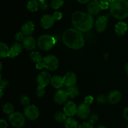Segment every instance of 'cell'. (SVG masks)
I'll list each match as a JSON object with an SVG mask.
<instances>
[{
  "label": "cell",
  "instance_id": "obj_15",
  "mask_svg": "<svg viewBox=\"0 0 128 128\" xmlns=\"http://www.w3.org/2000/svg\"><path fill=\"white\" fill-rule=\"evenodd\" d=\"M54 21L55 20L54 19L52 15L51 16L50 15H45L41 18L40 24L43 28L49 29L53 26Z\"/></svg>",
  "mask_w": 128,
  "mask_h": 128
},
{
  "label": "cell",
  "instance_id": "obj_43",
  "mask_svg": "<svg viewBox=\"0 0 128 128\" xmlns=\"http://www.w3.org/2000/svg\"><path fill=\"white\" fill-rule=\"evenodd\" d=\"M77 1L81 4H86L88 3H90L91 0H77Z\"/></svg>",
  "mask_w": 128,
  "mask_h": 128
},
{
  "label": "cell",
  "instance_id": "obj_49",
  "mask_svg": "<svg viewBox=\"0 0 128 128\" xmlns=\"http://www.w3.org/2000/svg\"><path fill=\"white\" fill-rule=\"evenodd\" d=\"M126 128H128V125H127V127H126Z\"/></svg>",
  "mask_w": 128,
  "mask_h": 128
},
{
  "label": "cell",
  "instance_id": "obj_44",
  "mask_svg": "<svg viewBox=\"0 0 128 128\" xmlns=\"http://www.w3.org/2000/svg\"><path fill=\"white\" fill-rule=\"evenodd\" d=\"M125 70H126V72H127L128 75V63H126V66H125Z\"/></svg>",
  "mask_w": 128,
  "mask_h": 128
},
{
  "label": "cell",
  "instance_id": "obj_31",
  "mask_svg": "<svg viewBox=\"0 0 128 128\" xmlns=\"http://www.w3.org/2000/svg\"><path fill=\"white\" fill-rule=\"evenodd\" d=\"M98 119H99L98 115L95 114V113L91 114V115H90V117H89V122H90L91 124H92V125H94L95 123L97 122Z\"/></svg>",
  "mask_w": 128,
  "mask_h": 128
},
{
  "label": "cell",
  "instance_id": "obj_20",
  "mask_svg": "<svg viewBox=\"0 0 128 128\" xmlns=\"http://www.w3.org/2000/svg\"><path fill=\"white\" fill-rule=\"evenodd\" d=\"M128 30V25L124 21H120L115 25V32L118 36H123Z\"/></svg>",
  "mask_w": 128,
  "mask_h": 128
},
{
  "label": "cell",
  "instance_id": "obj_22",
  "mask_svg": "<svg viewBox=\"0 0 128 128\" xmlns=\"http://www.w3.org/2000/svg\"><path fill=\"white\" fill-rule=\"evenodd\" d=\"M10 48L5 43L1 41L0 43V56L1 58L8 57L10 55Z\"/></svg>",
  "mask_w": 128,
  "mask_h": 128
},
{
  "label": "cell",
  "instance_id": "obj_8",
  "mask_svg": "<svg viewBox=\"0 0 128 128\" xmlns=\"http://www.w3.org/2000/svg\"><path fill=\"white\" fill-rule=\"evenodd\" d=\"M51 75L46 71H42L38 74L36 79L38 86L44 87L47 86L51 82Z\"/></svg>",
  "mask_w": 128,
  "mask_h": 128
},
{
  "label": "cell",
  "instance_id": "obj_18",
  "mask_svg": "<svg viewBox=\"0 0 128 128\" xmlns=\"http://www.w3.org/2000/svg\"><path fill=\"white\" fill-rule=\"evenodd\" d=\"M22 51V46L18 42H16L11 45L10 48V52L8 57L14 58L20 55Z\"/></svg>",
  "mask_w": 128,
  "mask_h": 128
},
{
  "label": "cell",
  "instance_id": "obj_40",
  "mask_svg": "<svg viewBox=\"0 0 128 128\" xmlns=\"http://www.w3.org/2000/svg\"><path fill=\"white\" fill-rule=\"evenodd\" d=\"M100 5V6H101V10H107L110 6V3H109L107 1H104V0L103 1H102Z\"/></svg>",
  "mask_w": 128,
  "mask_h": 128
},
{
  "label": "cell",
  "instance_id": "obj_38",
  "mask_svg": "<svg viewBox=\"0 0 128 128\" xmlns=\"http://www.w3.org/2000/svg\"><path fill=\"white\" fill-rule=\"evenodd\" d=\"M106 100H108V99H106V96L104 95H100L97 97V101L98 102L100 103V104H104L106 102Z\"/></svg>",
  "mask_w": 128,
  "mask_h": 128
},
{
  "label": "cell",
  "instance_id": "obj_37",
  "mask_svg": "<svg viewBox=\"0 0 128 128\" xmlns=\"http://www.w3.org/2000/svg\"><path fill=\"white\" fill-rule=\"evenodd\" d=\"M93 100H94L93 97L91 96V95H87V96L84 98V102L85 104L90 105L93 102Z\"/></svg>",
  "mask_w": 128,
  "mask_h": 128
},
{
  "label": "cell",
  "instance_id": "obj_41",
  "mask_svg": "<svg viewBox=\"0 0 128 128\" xmlns=\"http://www.w3.org/2000/svg\"><path fill=\"white\" fill-rule=\"evenodd\" d=\"M8 124L4 119H1L0 120V128H8Z\"/></svg>",
  "mask_w": 128,
  "mask_h": 128
},
{
  "label": "cell",
  "instance_id": "obj_13",
  "mask_svg": "<svg viewBox=\"0 0 128 128\" xmlns=\"http://www.w3.org/2000/svg\"><path fill=\"white\" fill-rule=\"evenodd\" d=\"M22 43L23 47L29 51H32L34 50L37 45L36 40L32 36H26L24 38Z\"/></svg>",
  "mask_w": 128,
  "mask_h": 128
},
{
  "label": "cell",
  "instance_id": "obj_47",
  "mask_svg": "<svg viewBox=\"0 0 128 128\" xmlns=\"http://www.w3.org/2000/svg\"><path fill=\"white\" fill-rule=\"evenodd\" d=\"M96 128H107L106 127H105L104 125H100V126L97 127Z\"/></svg>",
  "mask_w": 128,
  "mask_h": 128
},
{
  "label": "cell",
  "instance_id": "obj_46",
  "mask_svg": "<svg viewBox=\"0 0 128 128\" xmlns=\"http://www.w3.org/2000/svg\"><path fill=\"white\" fill-rule=\"evenodd\" d=\"M104 1H107V2H108L109 3H112V2H113L114 1V0H104Z\"/></svg>",
  "mask_w": 128,
  "mask_h": 128
},
{
  "label": "cell",
  "instance_id": "obj_16",
  "mask_svg": "<svg viewBox=\"0 0 128 128\" xmlns=\"http://www.w3.org/2000/svg\"><path fill=\"white\" fill-rule=\"evenodd\" d=\"M87 10L88 13H90V15L92 16H96L101 12V8L100 3L94 1H90L88 5Z\"/></svg>",
  "mask_w": 128,
  "mask_h": 128
},
{
  "label": "cell",
  "instance_id": "obj_27",
  "mask_svg": "<svg viewBox=\"0 0 128 128\" xmlns=\"http://www.w3.org/2000/svg\"><path fill=\"white\" fill-rule=\"evenodd\" d=\"M67 117V115L64 112H62L60 111L56 112L54 115V118L55 120H56L57 122H60L65 121L68 119Z\"/></svg>",
  "mask_w": 128,
  "mask_h": 128
},
{
  "label": "cell",
  "instance_id": "obj_32",
  "mask_svg": "<svg viewBox=\"0 0 128 128\" xmlns=\"http://www.w3.org/2000/svg\"><path fill=\"white\" fill-rule=\"evenodd\" d=\"M44 94H45L44 88L38 86L37 90H36V95H37L38 97L39 98L42 97L44 95Z\"/></svg>",
  "mask_w": 128,
  "mask_h": 128
},
{
  "label": "cell",
  "instance_id": "obj_2",
  "mask_svg": "<svg viewBox=\"0 0 128 128\" xmlns=\"http://www.w3.org/2000/svg\"><path fill=\"white\" fill-rule=\"evenodd\" d=\"M64 44L71 49L78 50L84 45V39L82 32L75 28H70L64 31L62 35Z\"/></svg>",
  "mask_w": 128,
  "mask_h": 128
},
{
  "label": "cell",
  "instance_id": "obj_36",
  "mask_svg": "<svg viewBox=\"0 0 128 128\" xmlns=\"http://www.w3.org/2000/svg\"><path fill=\"white\" fill-rule=\"evenodd\" d=\"M40 8L43 11H46L49 8V4L46 1L40 3Z\"/></svg>",
  "mask_w": 128,
  "mask_h": 128
},
{
  "label": "cell",
  "instance_id": "obj_25",
  "mask_svg": "<svg viewBox=\"0 0 128 128\" xmlns=\"http://www.w3.org/2000/svg\"><path fill=\"white\" fill-rule=\"evenodd\" d=\"M30 56L31 60L33 62L36 63H38L41 62L42 61V60H43V58L42 57L40 53L36 51H31L30 54Z\"/></svg>",
  "mask_w": 128,
  "mask_h": 128
},
{
  "label": "cell",
  "instance_id": "obj_23",
  "mask_svg": "<svg viewBox=\"0 0 128 128\" xmlns=\"http://www.w3.org/2000/svg\"><path fill=\"white\" fill-rule=\"evenodd\" d=\"M40 7V2L37 0H30L27 3V9L31 12H36Z\"/></svg>",
  "mask_w": 128,
  "mask_h": 128
},
{
  "label": "cell",
  "instance_id": "obj_30",
  "mask_svg": "<svg viewBox=\"0 0 128 128\" xmlns=\"http://www.w3.org/2000/svg\"><path fill=\"white\" fill-rule=\"evenodd\" d=\"M20 102L21 103V104L25 106H27V105H30V99L27 95H21V97H20Z\"/></svg>",
  "mask_w": 128,
  "mask_h": 128
},
{
  "label": "cell",
  "instance_id": "obj_21",
  "mask_svg": "<svg viewBox=\"0 0 128 128\" xmlns=\"http://www.w3.org/2000/svg\"><path fill=\"white\" fill-rule=\"evenodd\" d=\"M50 83L53 87L56 89H60L64 85L63 78L59 75H54L51 77Z\"/></svg>",
  "mask_w": 128,
  "mask_h": 128
},
{
  "label": "cell",
  "instance_id": "obj_39",
  "mask_svg": "<svg viewBox=\"0 0 128 128\" xmlns=\"http://www.w3.org/2000/svg\"><path fill=\"white\" fill-rule=\"evenodd\" d=\"M52 16H53L54 19L55 20H60L62 17V13H61L60 11H55L54 13L52 15Z\"/></svg>",
  "mask_w": 128,
  "mask_h": 128
},
{
  "label": "cell",
  "instance_id": "obj_19",
  "mask_svg": "<svg viewBox=\"0 0 128 128\" xmlns=\"http://www.w3.org/2000/svg\"><path fill=\"white\" fill-rule=\"evenodd\" d=\"M34 31V25L32 21H28L25 23L21 27V31L25 36H31Z\"/></svg>",
  "mask_w": 128,
  "mask_h": 128
},
{
  "label": "cell",
  "instance_id": "obj_28",
  "mask_svg": "<svg viewBox=\"0 0 128 128\" xmlns=\"http://www.w3.org/2000/svg\"><path fill=\"white\" fill-rule=\"evenodd\" d=\"M2 110L4 114L10 115L14 112V106L10 102H6L2 106Z\"/></svg>",
  "mask_w": 128,
  "mask_h": 128
},
{
  "label": "cell",
  "instance_id": "obj_6",
  "mask_svg": "<svg viewBox=\"0 0 128 128\" xmlns=\"http://www.w3.org/2000/svg\"><path fill=\"white\" fill-rule=\"evenodd\" d=\"M26 117L19 112H14L9 115V121L11 125L16 128H20L24 126L26 123Z\"/></svg>",
  "mask_w": 128,
  "mask_h": 128
},
{
  "label": "cell",
  "instance_id": "obj_35",
  "mask_svg": "<svg viewBox=\"0 0 128 128\" xmlns=\"http://www.w3.org/2000/svg\"><path fill=\"white\" fill-rule=\"evenodd\" d=\"M8 81L6 79H2L1 78V82H0V90H3L8 85Z\"/></svg>",
  "mask_w": 128,
  "mask_h": 128
},
{
  "label": "cell",
  "instance_id": "obj_26",
  "mask_svg": "<svg viewBox=\"0 0 128 128\" xmlns=\"http://www.w3.org/2000/svg\"><path fill=\"white\" fill-rule=\"evenodd\" d=\"M66 90L67 91L69 97L71 98L76 97L79 95V93H80L78 89L75 85L74 86L70 87H67V89Z\"/></svg>",
  "mask_w": 128,
  "mask_h": 128
},
{
  "label": "cell",
  "instance_id": "obj_42",
  "mask_svg": "<svg viewBox=\"0 0 128 128\" xmlns=\"http://www.w3.org/2000/svg\"><path fill=\"white\" fill-rule=\"evenodd\" d=\"M123 116L126 120H128V106L126 107L125 108L124 110Z\"/></svg>",
  "mask_w": 128,
  "mask_h": 128
},
{
  "label": "cell",
  "instance_id": "obj_12",
  "mask_svg": "<svg viewBox=\"0 0 128 128\" xmlns=\"http://www.w3.org/2000/svg\"><path fill=\"white\" fill-rule=\"evenodd\" d=\"M64 85L66 87L74 86L77 82V77L74 72H68L63 77Z\"/></svg>",
  "mask_w": 128,
  "mask_h": 128
},
{
  "label": "cell",
  "instance_id": "obj_29",
  "mask_svg": "<svg viewBox=\"0 0 128 128\" xmlns=\"http://www.w3.org/2000/svg\"><path fill=\"white\" fill-rule=\"evenodd\" d=\"M64 0H51V6L54 10H58L63 5Z\"/></svg>",
  "mask_w": 128,
  "mask_h": 128
},
{
  "label": "cell",
  "instance_id": "obj_11",
  "mask_svg": "<svg viewBox=\"0 0 128 128\" xmlns=\"http://www.w3.org/2000/svg\"><path fill=\"white\" fill-rule=\"evenodd\" d=\"M78 107L72 101L68 102L63 107V112L68 117H72L77 113Z\"/></svg>",
  "mask_w": 128,
  "mask_h": 128
},
{
  "label": "cell",
  "instance_id": "obj_10",
  "mask_svg": "<svg viewBox=\"0 0 128 128\" xmlns=\"http://www.w3.org/2000/svg\"><path fill=\"white\" fill-rule=\"evenodd\" d=\"M108 20L105 16H100L96 19L95 22V28L99 33H102L107 27Z\"/></svg>",
  "mask_w": 128,
  "mask_h": 128
},
{
  "label": "cell",
  "instance_id": "obj_7",
  "mask_svg": "<svg viewBox=\"0 0 128 128\" xmlns=\"http://www.w3.org/2000/svg\"><path fill=\"white\" fill-rule=\"evenodd\" d=\"M24 115L30 120H34L40 116V110L34 105H28L24 109Z\"/></svg>",
  "mask_w": 128,
  "mask_h": 128
},
{
  "label": "cell",
  "instance_id": "obj_34",
  "mask_svg": "<svg viewBox=\"0 0 128 128\" xmlns=\"http://www.w3.org/2000/svg\"><path fill=\"white\" fill-rule=\"evenodd\" d=\"M79 128H94L93 125L90 122H83L79 125Z\"/></svg>",
  "mask_w": 128,
  "mask_h": 128
},
{
  "label": "cell",
  "instance_id": "obj_45",
  "mask_svg": "<svg viewBox=\"0 0 128 128\" xmlns=\"http://www.w3.org/2000/svg\"><path fill=\"white\" fill-rule=\"evenodd\" d=\"M93 1H96V2H97V3H101V2H102V1H103L104 0H93Z\"/></svg>",
  "mask_w": 128,
  "mask_h": 128
},
{
  "label": "cell",
  "instance_id": "obj_4",
  "mask_svg": "<svg viewBox=\"0 0 128 128\" xmlns=\"http://www.w3.org/2000/svg\"><path fill=\"white\" fill-rule=\"evenodd\" d=\"M59 67V60L56 56L53 55H48L43 58L41 62L36 63V67L38 69H41L45 67L50 71L57 70Z\"/></svg>",
  "mask_w": 128,
  "mask_h": 128
},
{
  "label": "cell",
  "instance_id": "obj_3",
  "mask_svg": "<svg viewBox=\"0 0 128 128\" xmlns=\"http://www.w3.org/2000/svg\"><path fill=\"white\" fill-rule=\"evenodd\" d=\"M110 13L118 20H123L128 16V1L127 0H114L110 4Z\"/></svg>",
  "mask_w": 128,
  "mask_h": 128
},
{
  "label": "cell",
  "instance_id": "obj_9",
  "mask_svg": "<svg viewBox=\"0 0 128 128\" xmlns=\"http://www.w3.org/2000/svg\"><path fill=\"white\" fill-rule=\"evenodd\" d=\"M90 114H91V110H90V105L85 104L84 102L81 104L78 107L76 114L80 119H88L90 117Z\"/></svg>",
  "mask_w": 128,
  "mask_h": 128
},
{
  "label": "cell",
  "instance_id": "obj_17",
  "mask_svg": "<svg viewBox=\"0 0 128 128\" xmlns=\"http://www.w3.org/2000/svg\"><path fill=\"white\" fill-rule=\"evenodd\" d=\"M108 101L111 104H116L121 100V94L118 90H112L108 96Z\"/></svg>",
  "mask_w": 128,
  "mask_h": 128
},
{
  "label": "cell",
  "instance_id": "obj_48",
  "mask_svg": "<svg viewBox=\"0 0 128 128\" xmlns=\"http://www.w3.org/2000/svg\"><path fill=\"white\" fill-rule=\"evenodd\" d=\"M37 1H39V2H40V3H41V2H42V1H46V0H37Z\"/></svg>",
  "mask_w": 128,
  "mask_h": 128
},
{
  "label": "cell",
  "instance_id": "obj_5",
  "mask_svg": "<svg viewBox=\"0 0 128 128\" xmlns=\"http://www.w3.org/2000/svg\"><path fill=\"white\" fill-rule=\"evenodd\" d=\"M56 40L52 36L50 35H42L38 38L37 45L41 50L49 51L55 46Z\"/></svg>",
  "mask_w": 128,
  "mask_h": 128
},
{
  "label": "cell",
  "instance_id": "obj_14",
  "mask_svg": "<svg viewBox=\"0 0 128 128\" xmlns=\"http://www.w3.org/2000/svg\"><path fill=\"white\" fill-rule=\"evenodd\" d=\"M69 97L67 91L64 90H58L54 97V102L58 104H62L65 103Z\"/></svg>",
  "mask_w": 128,
  "mask_h": 128
},
{
  "label": "cell",
  "instance_id": "obj_24",
  "mask_svg": "<svg viewBox=\"0 0 128 128\" xmlns=\"http://www.w3.org/2000/svg\"><path fill=\"white\" fill-rule=\"evenodd\" d=\"M79 125L77 120L71 117H69L64 121L65 128H79Z\"/></svg>",
  "mask_w": 128,
  "mask_h": 128
},
{
  "label": "cell",
  "instance_id": "obj_1",
  "mask_svg": "<svg viewBox=\"0 0 128 128\" xmlns=\"http://www.w3.org/2000/svg\"><path fill=\"white\" fill-rule=\"evenodd\" d=\"M71 22L75 29L81 32H87L93 26L94 18L88 13L76 11L71 15Z\"/></svg>",
  "mask_w": 128,
  "mask_h": 128
},
{
  "label": "cell",
  "instance_id": "obj_33",
  "mask_svg": "<svg viewBox=\"0 0 128 128\" xmlns=\"http://www.w3.org/2000/svg\"><path fill=\"white\" fill-rule=\"evenodd\" d=\"M24 36L23 33L22 31H20V32H18L15 35V39L16 40V41L18 42H21V41H23L24 38Z\"/></svg>",
  "mask_w": 128,
  "mask_h": 128
}]
</instances>
